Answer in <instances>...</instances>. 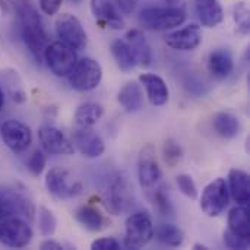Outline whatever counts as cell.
Returning <instances> with one entry per match:
<instances>
[{"label": "cell", "instance_id": "10", "mask_svg": "<svg viewBox=\"0 0 250 250\" xmlns=\"http://www.w3.org/2000/svg\"><path fill=\"white\" fill-rule=\"evenodd\" d=\"M230 202L229 186L224 179H215L202 192L201 208L207 217H218L227 208Z\"/></svg>", "mask_w": 250, "mask_h": 250}, {"label": "cell", "instance_id": "21", "mask_svg": "<svg viewBox=\"0 0 250 250\" xmlns=\"http://www.w3.org/2000/svg\"><path fill=\"white\" fill-rule=\"evenodd\" d=\"M125 38L133 51L136 64L148 67L152 60V53H151V47H149L144 32L141 29H130V31H127Z\"/></svg>", "mask_w": 250, "mask_h": 250}, {"label": "cell", "instance_id": "40", "mask_svg": "<svg viewBox=\"0 0 250 250\" xmlns=\"http://www.w3.org/2000/svg\"><path fill=\"white\" fill-rule=\"evenodd\" d=\"M10 217H16V215H15L13 209L10 208V205L0 196V224Z\"/></svg>", "mask_w": 250, "mask_h": 250}, {"label": "cell", "instance_id": "1", "mask_svg": "<svg viewBox=\"0 0 250 250\" xmlns=\"http://www.w3.org/2000/svg\"><path fill=\"white\" fill-rule=\"evenodd\" d=\"M9 4H15L19 18L21 37L25 47L37 62H42L44 51L50 44V37L38 10L31 0H9Z\"/></svg>", "mask_w": 250, "mask_h": 250}, {"label": "cell", "instance_id": "9", "mask_svg": "<svg viewBox=\"0 0 250 250\" xmlns=\"http://www.w3.org/2000/svg\"><path fill=\"white\" fill-rule=\"evenodd\" d=\"M34 237L32 229L21 217H10L0 224V243L10 249L26 248Z\"/></svg>", "mask_w": 250, "mask_h": 250}, {"label": "cell", "instance_id": "17", "mask_svg": "<svg viewBox=\"0 0 250 250\" xmlns=\"http://www.w3.org/2000/svg\"><path fill=\"white\" fill-rule=\"evenodd\" d=\"M91 12L95 18V21L103 28L110 29H123L125 28V19L120 15V10L110 1V0H91Z\"/></svg>", "mask_w": 250, "mask_h": 250}, {"label": "cell", "instance_id": "37", "mask_svg": "<svg viewBox=\"0 0 250 250\" xmlns=\"http://www.w3.org/2000/svg\"><path fill=\"white\" fill-rule=\"evenodd\" d=\"M91 249L92 250H119L120 249V243L113 239V237H103L98 240H94L91 243Z\"/></svg>", "mask_w": 250, "mask_h": 250}, {"label": "cell", "instance_id": "11", "mask_svg": "<svg viewBox=\"0 0 250 250\" xmlns=\"http://www.w3.org/2000/svg\"><path fill=\"white\" fill-rule=\"evenodd\" d=\"M3 144L15 154L25 152L32 144V132L29 126L16 119L6 120L0 127Z\"/></svg>", "mask_w": 250, "mask_h": 250}, {"label": "cell", "instance_id": "3", "mask_svg": "<svg viewBox=\"0 0 250 250\" xmlns=\"http://www.w3.org/2000/svg\"><path fill=\"white\" fill-rule=\"evenodd\" d=\"M45 188L51 196L60 201L75 199L83 192L82 183L64 167H53L47 171Z\"/></svg>", "mask_w": 250, "mask_h": 250}, {"label": "cell", "instance_id": "34", "mask_svg": "<svg viewBox=\"0 0 250 250\" xmlns=\"http://www.w3.org/2000/svg\"><path fill=\"white\" fill-rule=\"evenodd\" d=\"M234 22L237 25L239 32H242V34H248L249 32V9H248L245 1H240V3L236 4V7H234Z\"/></svg>", "mask_w": 250, "mask_h": 250}, {"label": "cell", "instance_id": "39", "mask_svg": "<svg viewBox=\"0 0 250 250\" xmlns=\"http://www.w3.org/2000/svg\"><path fill=\"white\" fill-rule=\"evenodd\" d=\"M117 1V7L123 15H130L135 9L139 0H116Z\"/></svg>", "mask_w": 250, "mask_h": 250}, {"label": "cell", "instance_id": "2", "mask_svg": "<svg viewBox=\"0 0 250 250\" xmlns=\"http://www.w3.org/2000/svg\"><path fill=\"white\" fill-rule=\"evenodd\" d=\"M186 21L183 6L145 7L139 13V22L149 31H167L180 26Z\"/></svg>", "mask_w": 250, "mask_h": 250}, {"label": "cell", "instance_id": "20", "mask_svg": "<svg viewBox=\"0 0 250 250\" xmlns=\"http://www.w3.org/2000/svg\"><path fill=\"white\" fill-rule=\"evenodd\" d=\"M195 9L201 23L207 28H214L224 19L220 0H195Z\"/></svg>", "mask_w": 250, "mask_h": 250}, {"label": "cell", "instance_id": "45", "mask_svg": "<svg viewBox=\"0 0 250 250\" xmlns=\"http://www.w3.org/2000/svg\"><path fill=\"white\" fill-rule=\"evenodd\" d=\"M70 1H73V3H78V1H81V0H70Z\"/></svg>", "mask_w": 250, "mask_h": 250}, {"label": "cell", "instance_id": "41", "mask_svg": "<svg viewBox=\"0 0 250 250\" xmlns=\"http://www.w3.org/2000/svg\"><path fill=\"white\" fill-rule=\"evenodd\" d=\"M40 249L42 250H60L63 249V246L59 243V242H56V240H50V239H47V240H44V242H41V245H40Z\"/></svg>", "mask_w": 250, "mask_h": 250}, {"label": "cell", "instance_id": "24", "mask_svg": "<svg viewBox=\"0 0 250 250\" xmlns=\"http://www.w3.org/2000/svg\"><path fill=\"white\" fill-rule=\"evenodd\" d=\"M117 100L120 105L127 111V113H135L142 108L144 105V92H142V85L138 82H127L119 92Z\"/></svg>", "mask_w": 250, "mask_h": 250}, {"label": "cell", "instance_id": "28", "mask_svg": "<svg viewBox=\"0 0 250 250\" xmlns=\"http://www.w3.org/2000/svg\"><path fill=\"white\" fill-rule=\"evenodd\" d=\"M104 108L97 103L81 104L75 111V122L79 127H92L103 117Z\"/></svg>", "mask_w": 250, "mask_h": 250}, {"label": "cell", "instance_id": "13", "mask_svg": "<svg viewBox=\"0 0 250 250\" xmlns=\"http://www.w3.org/2000/svg\"><path fill=\"white\" fill-rule=\"evenodd\" d=\"M138 179L142 188H154L161 179V168L157 161V151L152 144L142 146L138 157Z\"/></svg>", "mask_w": 250, "mask_h": 250}, {"label": "cell", "instance_id": "22", "mask_svg": "<svg viewBox=\"0 0 250 250\" xmlns=\"http://www.w3.org/2000/svg\"><path fill=\"white\" fill-rule=\"evenodd\" d=\"M234 69V60L229 50L220 48L209 54L208 57V70L217 79H226L231 75Z\"/></svg>", "mask_w": 250, "mask_h": 250}, {"label": "cell", "instance_id": "19", "mask_svg": "<svg viewBox=\"0 0 250 250\" xmlns=\"http://www.w3.org/2000/svg\"><path fill=\"white\" fill-rule=\"evenodd\" d=\"M229 192L237 205H248L250 199V177L245 170L233 168L229 173Z\"/></svg>", "mask_w": 250, "mask_h": 250}, {"label": "cell", "instance_id": "31", "mask_svg": "<svg viewBox=\"0 0 250 250\" xmlns=\"http://www.w3.org/2000/svg\"><path fill=\"white\" fill-rule=\"evenodd\" d=\"M163 155H164L166 164H167L170 168H173V167H176V166L182 161V158H183V148H182V145H180L176 139L168 138V139L164 142Z\"/></svg>", "mask_w": 250, "mask_h": 250}, {"label": "cell", "instance_id": "12", "mask_svg": "<svg viewBox=\"0 0 250 250\" xmlns=\"http://www.w3.org/2000/svg\"><path fill=\"white\" fill-rule=\"evenodd\" d=\"M0 196L10 205V208L13 209L16 217H21L28 221L34 218L37 209H35L34 201L25 186L18 183L13 186L0 188Z\"/></svg>", "mask_w": 250, "mask_h": 250}, {"label": "cell", "instance_id": "27", "mask_svg": "<svg viewBox=\"0 0 250 250\" xmlns=\"http://www.w3.org/2000/svg\"><path fill=\"white\" fill-rule=\"evenodd\" d=\"M111 54L123 72H129L136 66V59L126 40H114L111 42Z\"/></svg>", "mask_w": 250, "mask_h": 250}, {"label": "cell", "instance_id": "26", "mask_svg": "<svg viewBox=\"0 0 250 250\" xmlns=\"http://www.w3.org/2000/svg\"><path fill=\"white\" fill-rule=\"evenodd\" d=\"M212 126L215 132L224 139H233L240 132V122L239 119L227 111H220L214 116Z\"/></svg>", "mask_w": 250, "mask_h": 250}, {"label": "cell", "instance_id": "15", "mask_svg": "<svg viewBox=\"0 0 250 250\" xmlns=\"http://www.w3.org/2000/svg\"><path fill=\"white\" fill-rule=\"evenodd\" d=\"M202 42V29L196 23H190L166 35V44L179 51H192Z\"/></svg>", "mask_w": 250, "mask_h": 250}, {"label": "cell", "instance_id": "30", "mask_svg": "<svg viewBox=\"0 0 250 250\" xmlns=\"http://www.w3.org/2000/svg\"><path fill=\"white\" fill-rule=\"evenodd\" d=\"M35 214L38 215L40 233L44 237H51L56 233V229H57V220H56L54 214L48 208H45V207H40Z\"/></svg>", "mask_w": 250, "mask_h": 250}, {"label": "cell", "instance_id": "4", "mask_svg": "<svg viewBox=\"0 0 250 250\" xmlns=\"http://www.w3.org/2000/svg\"><path fill=\"white\" fill-rule=\"evenodd\" d=\"M154 237V224L148 212H135L127 217L125 224V240L126 249H142Z\"/></svg>", "mask_w": 250, "mask_h": 250}, {"label": "cell", "instance_id": "14", "mask_svg": "<svg viewBox=\"0 0 250 250\" xmlns=\"http://www.w3.org/2000/svg\"><path fill=\"white\" fill-rule=\"evenodd\" d=\"M38 139L45 154L51 155H72L75 152L73 144L69 138L53 126H42L38 130Z\"/></svg>", "mask_w": 250, "mask_h": 250}, {"label": "cell", "instance_id": "6", "mask_svg": "<svg viewBox=\"0 0 250 250\" xmlns=\"http://www.w3.org/2000/svg\"><path fill=\"white\" fill-rule=\"evenodd\" d=\"M132 199H133V193L127 177L117 174L110 180L104 192L103 202L105 209L111 215H120L130 208Z\"/></svg>", "mask_w": 250, "mask_h": 250}, {"label": "cell", "instance_id": "33", "mask_svg": "<svg viewBox=\"0 0 250 250\" xmlns=\"http://www.w3.org/2000/svg\"><path fill=\"white\" fill-rule=\"evenodd\" d=\"M47 166V157H45V152L42 149H35L31 157L28 158V163H26V168L28 171L32 174V176H40L44 168Z\"/></svg>", "mask_w": 250, "mask_h": 250}, {"label": "cell", "instance_id": "35", "mask_svg": "<svg viewBox=\"0 0 250 250\" xmlns=\"http://www.w3.org/2000/svg\"><path fill=\"white\" fill-rule=\"evenodd\" d=\"M176 183L179 186V190L185 196H188L190 199H196L198 198V188H196V183L192 179V176H189V174H179L176 177Z\"/></svg>", "mask_w": 250, "mask_h": 250}, {"label": "cell", "instance_id": "29", "mask_svg": "<svg viewBox=\"0 0 250 250\" xmlns=\"http://www.w3.org/2000/svg\"><path fill=\"white\" fill-rule=\"evenodd\" d=\"M154 236L157 240L170 248H179L185 242V233L180 227L174 224H160L154 229Z\"/></svg>", "mask_w": 250, "mask_h": 250}, {"label": "cell", "instance_id": "38", "mask_svg": "<svg viewBox=\"0 0 250 250\" xmlns=\"http://www.w3.org/2000/svg\"><path fill=\"white\" fill-rule=\"evenodd\" d=\"M62 1L63 0H38L40 9L42 10L44 15H48V16H53L59 12Z\"/></svg>", "mask_w": 250, "mask_h": 250}, {"label": "cell", "instance_id": "25", "mask_svg": "<svg viewBox=\"0 0 250 250\" xmlns=\"http://www.w3.org/2000/svg\"><path fill=\"white\" fill-rule=\"evenodd\" d=\"M229 231L233 234L249 239L250 226H249V211L248 205H237L234 207L229 214Z\"/></svg>", "mask_w": 250, "mask_h": 250}, {"label": "cell", "instance_id": "44", "mask_svg": "<svg viewBox=\"0 0 250 250\" xmlns=\"http://www.w3.org/2000/svg\"><path fill=\"white\" fill-rule=\"evenodd\" d=\"M193 249H208V248H207V246H205V245H199V243H196V245H193Z\"/></svg>", "mask_w": 250, "mask_h": 250}, {"label": "cell", "instance_id": "23", "mask_svg": "<svg viewBox=\"0 0 250 250\" xmlns=\"http://www.w3.org/2000/svg\"><path fill=\"white\" fill-rule=\"evenodd\" d=\"M75 220L86 230L97 233V231H103L104 229H107L108 221L107 218L94 207L91 205H85L81 207L79 209H76L75 212Z\"/></svg>", "mask_w": 250, "mask_h": 250}, {"label": "cell", "instance_id": "5", "mask_svg": "<svg viewBox=\"0 0 250 250\" xmlns=\"http://www.w3.org/2000/svg\"><path fill=\"white\" fill-rule=\"evenodd\" d=\"M66 78L73 89L79 92H88V91L95 89L101 83L103 67L94 59L82 57V59H78L73 69Z\"/></svg>", "mask_w": 250, "mask_h": 250}, {"label": "cell", "instance_id": "43", "mask_svg": "<svg viewBox=\"0 0 250 250\" xmlns=\"http://www.w3.org/2000/svg\"><path fill=\"white\" fill-rule=\"evenodd\" d=\"M170 6H182V0H164Z\"/></svg>", "mask_w": 250, "mask_h": 250}, {"label": "cell", "instance_id": "16", "mask_svg": "<svg viewBox=\"0 0 250 250\" xmlns=\"http://www.w3.org/2000/svg\"><path fill=\"white\" fill-rule=\"evenodd\" d=\"M73 145L85 158H98L105 151V145L101 136L89 127H79L75 130Z\"/></svg>", "mask_w": 250, "mask_h": 250}, {"label": "cell", "instance_id": "8", "mask_svg": "<svg viewBox=\"0 0 250 250\" xmlns=\"http://www.w3.org/2000/svg\"><path fill=\"white\" fill-rule=\"evenodd\" d=\"M42 60L56 76L66 78L73 69L75 63L78 62V56L73 48L67 47L60 41H56L47 45Z\"/></svg>", "mask_w": 250, "mask_h": 250}, {"label": "cell", "instance_id": "7", "mask_svg": "<svg viewBox=\"0 0 250 250\" xmlns=\"http://www.w3.org/2000/svg\"><path fill=\"white\" fill-rule=\"evenodd\" d=\"M56 34L59 41L73 48L75 51H81L86 47L88 37L83 29L81 21L72 13H62L56 19Z\"/></svg>", "mask_w": 250, "mask_h": 250}, {"label": "cell", "instance_id": "18", "mask_svg": "<svg viewBox=\"0 0 250 250\" xmlns=\"http://www.w3.org/2000/svg\"><path fill=\"white\" fill-rule=\"evenodd\" d=\"M139 83L145 88L146 97L152 105H166L170 98V91L166 81L155 73H142L139 76Z\"/></svg>", "mask_w": 250, "mask_h": 250}, {"label": "cell", "instance_id": "42", "mask_svg": "<svg viewBox=\"0 0 250 250\" xmlns=\"http://www.w3.org/2000/svg\"><path fill=\"white\" fill-rule=\"evenodd\" d=\"M4 103H6V94H4V89L0 86V113L4 108Z\"/></svg>", "mask_w": 250, "mask_h": 250}, {"label": "cell", "instance_id": "36", "mask_svg": "<svg viewBox=\"0 0 250 250\" xmlns=\"http://www.w3.org/2000/svg\"><path fill=\"white\" fill-rule=\"evenodd\" d=\"M224 242H226L227 248H230V249H240V250L249 249V239L239 237V236L233 234V233H231V231H229V230L224 233Z\"/></svg>", "mask_w": 250, "mask_h": 250}, {"label": "cell", "instance_id": "32", "mask_svg": "<svg viewBox=\"0 0 250 250\" xmlns=\"http://www.w3.org/2000/svg\"><path fill=\"white\" fill-rule=\"evenodd\" d=\"M154 204L163 215H168V217L174 215V207L164 188H157L154 190Z\"/></svg>", "mask_w": 250, "mask_h": 250}]
</instances>
